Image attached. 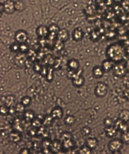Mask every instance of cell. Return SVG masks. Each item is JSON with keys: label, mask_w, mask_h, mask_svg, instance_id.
Returning a JSON list of instances; mask_svg holds the SVG:
<instances>
[{"label": "cell", "mask_w": 129, "mask_h": 154, "mask_svg": "<svg viewBox=\"0 0 129 154\" xmlns=\"http://www.w3.org/2000/svg\"><path fill=\"white\" fill-rule=\"evenodd\" d=\"M122 140L115 139L110 141L108 145L109 150L112 152H116L121 149L123 146Z\"/></svg>", "instance_id": "obj_1"}, {"label": "cell", "mask_w": 129, "mask_h": 154, "mask_svg": "<svg viewBox=\"0 0 129 154\" xmlns=\"http://www.w3.org/2000/svg\"><path fill=\"white\" fill-rule=\"evenodd\" d=\"M108 88L107 85L104 83H99L96 86L94 92L97 97H104L107 94Z\"/></svg>", "instance_id": "obj_2"}, {"label": "cell", "mask_w": 129, "mask_h": 154, "mask_svg": "<svg viewBox=\"0 0 129 154\" xmlns=\"http://www.w3.org/2000/svg\"><path fill=\"white\" fill-rule=\"evenodd\" d=\"M15 38L19 43H24L27 40V35L24 31H19L15 34Z\"/></svg>", "instance_id": "obj_3"}, {"label": "cell", "mask_w": 129, "mask_h": 154, "mask_svg": "<svg viewBox=\"0 0 129 154\" xmlns=\"http://www.w3.org/2000/svg\"><path fill=\"white\" fill-rule=\"evenodd\" d=\"M58 38L60 41L64 42L68 38V33L67 30L62 29L59 31L57 34Z\"/></svg>", "instance_id": "obj_4"}, {"label": "cell", "mask_w": 129, "mask_h": 154, "mask_svg": "<svg viewBox=\"0 0 129 154\" xmlns=\"http://www.w3.org/2000/svg\"><path fill=\"white\" fill-rule=\"evenodd\" d=\"M106 134L107 137L112 138L116 136L117 134V129L113 127L108 126L107 128L105 129Z\"/></svg>", "instance_id": "obj_5"}, {"label": "cell", "mask_w": 129, "mask_h": 154, "mask_svg": "<svg viewBox=\"0 0 129 154\" xmlns=\"http://www.w3.org/2000/svg\"><path fill=\"white\" fill-rule=\"evenodd\" d=\"M124 121H121V120L119 121H118L116 122V124L115 125L116 126V129L120 130L121 131H126V129H127V126L125 124Z\"/></svg>", "instance_id": "obj_6"}, {"label": "cell", "mask_w": 129, "mask_h": 154, "mask_svg": "<svg viewBox=\"0 0 129 154\" xmlns=\"http://www.w3.org/2000/svg\"><path fill=\"white\" fill-rule=\"evenodd\" d=\"M120 119L125 123L129 121V111L124 110L121 111L120 114Z\"/></svg>", "instance_id": "obj_7"}, {"label": "cell", "mask_w": 129, "mask_h": 154, "mask_svg": "<svg viewBox=\"0 0 129 154\" xmlns=\"http://www.w3.org/2000/svg\"><path fill=\"white\" fill-rule=\"evenodd\" d=\"M48 30L44 26H41L37 30V33L41 37H44L48 33Z\"/></svg>", "instance_id": "obj_8"}, {"label": "cell", "mask_w": 129, "mask_h": 154, "mask_svg": "<svg viewBox=\"0 0 129 154\" xmlns=\"http://www.w3.org/2000/svg\"><path fill=\"white\" fill-rule=\"evenodd\" d=\"M87 144L89 148H94L97 146V141L94 139H88L87 141Z\"/></svg>", "instance_id": "obj_9"}, {"label": "cell", "mask_w": 129, "mask_h": 154, "mask_svg": "<svg viewBox=\"0 0 129 154\" xmlns=\"http://www.w3.org/2000/svg\"><path fill=\"white\" fill-rule=\"evenodd\" d=\"M68 65L69 67V68L70 69L72 70L77 69L78 67V64L77 62L75 60H71L69 62Z\"/></svg>", "instance_id": "obj_10"}, {"label": "cell", "mask_w": 129, "mask_h": 154, "mask_svg": "<svg viewBox=\"0 0 129 154\" xmlns=\"http://www.w3.org/2000/svg\"><path fill=\"white\" fill-rule=\"evenodd\" d=\"M122 141L127 144H129V131L125 132L122 136Z\"/></svg>", "instance_id": "obj_11"}, {"label": "cell", "mask_w": 129, "mask_h": 154, "mask_svg": "<svg viewBox=\"0 0 129 154\" xmlns=\"http://www.w3.org/2000/svg\"><path fill=\"white\" fill-rule=\"evenodd\" d=\"M83 80L81 77H77L74 79V82L75 85L77 86H81L83 84Z\"/></svg>", "instance_id": "obj_12"}, {"label": "cell", "mask_w": 129, "mask_h": 154, "mask_svg": "<svg viewBox=\"0 0 129 154\" xmlns=\"http://www.w3.org/2000/svg\"><path fill=\"white\" fill-rule=\"evenodd\" d=\"M81 33L79 30H76L73 33V37L76 40H78L81 38Z\"/></svg>", "instance_id": "obj_13"}, {"label": "cell", "mask_w": 129, "mask_h": 154, "mask_svg": "<svg viewBox=\"0 0 129 154\" xmlns=\"http://www.w3.org/2000/svg\"><path fill=\"white\" fill-rule=\"evenodd\" d=\"M65 122L68 125H72L74 122V118L71 116L67 117H66V118H65Z\"/></svg>", "instance_id": "obj_14"}, {"label": "cell", "mask_w": 129, "mask_h": 154, "mask_svg": "<svg viewBox=\"0 0 129 154\" xmlns=\"http://www.w3.org/2000/svg\"><path fill=\"white\" fill-rule=\"evenodd\" d=\"M104 123L105 125L108 127V126H111V124H112V121L111 118H107L105 119Z\"/></svg>", "instance_id": "obj_15"}, {"label": "cell", "mask_w": 129, "mask_h": 154, "mask_svg": "<svg viewBox=\"0 0 129 154\" xmlns=\"http://www.w3.org/2000/svg\"><path fill=\"white\" fill-rule=\"evenodd\" d=\"M83 133L84 134L87 135L90 134L91 132V130L88 128H85L83 130Z\"/></svg>", "instance_id": "obj_16"}, {"label": "cell", "mask_w": 129, "mask_h": 154, "mask_svg": "<svg viewBox=\"0 0 129 154\" xmlns=\"http://www.w3.org/2000/svg\"><path fill=\"white\" fill-rule=\"evenodd\" d=\"M81 152H84L83 153L89 154L90 153V151L89 148H85L81 150Z\"/></svg>", "instance_id": "obj_17"}, {"label": "cell", "mask_w": 129, "mask_h": 154, "mask_svg": "<svg viewBox=\"0 0 129 154\" xmlns=\"http://www.w3.org/2000/svg\"><path fill=\"white\" fill-rule=\"evenodd\" d=\"M25 99L26 100L23 101L22 103H23L24 105H27V104H28L30 102V100L29 99H28V97H26V98H25Z\"/></svg>", "instance_id": "obj_18"}]
</instances>
